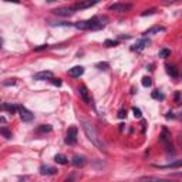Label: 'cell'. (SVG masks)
Segmentation results:
<instances>
[{
    "label": "cell",
    "instance_id": "obj_12",
    "mask_svg": "<svg viewBox=\"0 0 182 182\" xmlns=\"http://www.w3.org/2000/svg\"><path fill=\"white\" fill-rule=\"evenodd\" d=\"M98 3V0H87V2H83V3H78V4H76V6H73L74 7V10H84V9H88V7H91V6H94V4H97Z\"/></svg>",
    "mask_w": 182,
    "mask_h": 182
},
{
    "label": "cell",
    "instance_id": "obj_29",
    "mask_svg": "<svg viewBox=\"0 0 182 182\" xmlns=\"http://www.w3.org/2000/svg\"><path fill=\"white\" fill-rule=\"evenodd\" d=\"M157 12L155 9H150V10H145V12L141 13V16H150V14H154V13Z\"/></svg>",
    "mask_w": 182,
    "mask_h": 182
},
{
    "label": "cell",
    "instance_id": "obj_39",
    "mask_svg": "<svg viewBox=\"0 0 182 182\" xmlns=\"http://www.w3.org/2000/svg\"><path fill=\"white\" fill-rule=\"evenodd\" d=\"M98 2H100V0H98Z\"/></svg>",
    "mask_w": 182,
    "mask_h": 182
},
{
    "label": "cell",
    "instance_id": "obj_7",
    "mask_svg": "<svg viewBox=\"0 0 182 182\" xmlns=\"http://www.w3.org/2000/svg\"><path fill=\"white\" fill-rule=\"evenodd\" d=\"M132 4L130 3H115V4H111L108 7L110 10H114V12H120V13H124V12H128V10H131Z\"/></svg>",
    "mask_w": 182,
    "mask_h": 182
},
{
    "label": "cell",
    "instance_id": "obj_13",
    "mask_svg": "<svg viewBox=\"0 0 182 182\" xmlns=\"http://www.w3.org/2000/svg\"><path fill=\"white\" fill-rule=\"evenodd\" d=\"M83 73H84V67H81V66H76V67H73V68L68 70V76L74 77V78L83 76Z\"/></svg>",
    "mask_w": 182,
    "mask_h": 182
},
{
    "label": "cell",
    "instance_id": "obj_22",
    "mask_svg": "<svg viewBox=\"0 0 182 182\" xmlns=\"http://www.w3.org/2000/svg\"><path fill=\"white\" fill-rule=\"evenodd\" d=\"M141 83H142V86H144V87H147V88L152 86V80H151V77H144Z\"/></svg>",
    "mask_w": 182,
    "mask_h": 182
},
{
    "label": "cell",
    "instance_id": "obj_21",
    "mask_svg": "<svg viewBox=\"0 0 182 182\" xmlns=\"http://www.w3.org/2000/svg\"><path fill=\"white\" fill-rule=\"evenodd\" d=\"M53 128H51V125L46 124V125H40V127L37 128V132H50Z\"/></svg>",
    "mask_w": 182,
    "mask_h": 182
},
{
    "label": "cell",
    "instance_id": "obj_25",
    "mask_svg": "<svg viewBox=\"0 0 182 182\" xmlns=\"http://www.w3.org/2000/svg\"><path fill=\"white\" fill-rule=\"evenodd\" d=\"M0 132H2V134H3L6 138H9V140L12 138V132H10L7 128H0Z\"/></svg>",
    "mask_w": 182,
    "mask_h": 182
},
{
    "label": "cell",
    "instance_id": "obj_6",
    "mask_svg": "<svg viewBox=\"0 0 182 182\" xmlns=\"http://www.w3.org/2000/svg\"><path fill=\"white\" fill-rule=\"evenodd\" d=\"M53 13H54L56 16H61V17H70L73 16L74 13H76V10H74V7H60V9H54L53 10Z\"/></svg>",
    "mask_w": 182,
    "mask_h": 182
},
{
    "label": "cell",
    "instance_id": "obj_2",
    "mask_svg": "<svg viewBox=\"0 0 182 182\" xmlns=\"http://www.w3.org/2000/svg\"><path fill=\"white\" fill-rule=\"evenodd\" d=\"M102 22H107V17H98V16H94L91 17L90 20H84V22H78V23H74V27L78 30H100L104 27L106 23Z\"/></svg>",
    "mask_w": 182,
    "mask_h": 182
},
{
    "label": "cell",
    "instance_id": "obj_23",
    "mask_svg": "<svg viewBox=\"0 0 182 182\" xmlns=\"http://www.w3.org/2000/svg\"><path fill=\"white\" fill-rule=\"evenodd\" d=\"M151 96H152V98H155V100H164L165 98V96H164L162 93H160V91H154Z\"/></svg>",
    "mask_w": 182,
    "mask_h": 182
},
{
    "label": "cell",
    "instance_id": "obj_8",
    "mask_svg": "<svg viewBox=\"0 0 182 182\" xmlns=\"http://www.w3.org/2000/svg\"><path fill=\"white\" fill-rule=\"evenodd\" d=\"M78 96L83 98V101L86 102V104H91V96H90V91L86 86L78 87Z\"/></svg>",
    "mask_w": 182,
    "mask_h": 182
},
{
    "label": "cell",
    "instance_id": "obj_32",
    "mask_svg": "<svg viewBox=\"0 0 182 182\" xmlns=\"http://www.w3.org/2000/svg\"><path fill=\"white\" fill-rule=\"evenodd\" d=\"M46 48H48V44H42V46H38V47L34 48V51H42V50H46Z\"/></svg>",
    "mask_w": 182,
    "mask_h": 182
},
{
    "label": "cell",
    "instance_id": "obj_19",
    "mask_svg": "<svg viewBox=\"0 0 182 182\" xmlns=\"http://www.w3.org/2000/svg\"><path fill=\"white\" fill-rule=\"evenodd\" d=\"M182 165L181 161H175L174 164H170V165H155V168H160V170H165V168H179Z\"/></svg>",
    "mask_w": 182,
    "mask_h": 182
},
{
    "label": "cell",
    "instance_id": "obj_26",
    "mask_svg": "<svg viewBox=\"0 0 182 182\" xmlns=\"http://www.w3.org/2000/svg\"><path fill=\"white\" fill-rule=\"evenodd\" d=\"M132 112H134V117H135V118H141V117H142V112H141V110L137 108V107H134V108H132Z\"/></svg>",
    "mask_w": 182,
    "mask_h": 182
},
{
    "label": "cell",
    "instance_id": "obj_4",
    "mask_svg": "<svg viewBox=\"0 0 182 182\" xmlns=\"http://www.w3.org/2000/svg\"><path fill=\"white\" fill-rule=\"evenodd\" d=\"M161 142H162L164 145H165L166 147V151H168V152H175V151L172 150V144H171V134L170 132H168V130H166V128H164L162 130V135H161Z\"/></svg>",
    "mask_w": 182,
    "mask_h": 182
},
{
    "label": "cell",
    "instance_id": "obj_16",
    "mask_svg": "<svg viewBox=\"0 0 182 182\" xmlns=\"http://www.w3.org/2000/svg\"><path fill=\"white\" fill-rule=\"evenodd\" d=\"M54 161L57 164H60V165H67L68 164V158L64 155V154H57L54 157Z\"/></svg>",
    "mask_w": 182,
    "mask_h": 182
},
{
    "label": "cell",
    "instance_id": "obj_11",
    "mask_svg": "<svg viewBox=\"0 0 182 182\" xmlns=\"http://www.w3.org/2000/svg\"><path fill=\"white\" fill-rule=\"evenodd\" d=\"M71 162H73L74 166H77V168H81V166H84L87 164V158L84 157V155H74L73 160H71Z\"/></svg>",
    "mask_w": 182,
    "mask_h": 182
},
{
    "label": "cell",
    "instance_id": "obj_15",
    "mask_svg": "<svg viewBox=\"0 0 182 182\" xmlns=\"http://www.w3.org/2000/svg\"><path fill=\"white\" fill-rule=\"evenodd\" d=\"M0 110H2V111H7L9 114H14V112L17 111V106H12L9 102H3V104L0 106Z\"/></svg>",
    "mask_w": 182,
    "mask_h": 182
},
{
    "label": "cell",
    "instance_id": "obj_3",
    "mask_svg": "<svg viewBox=\"0 0 182 182\" xmlns=\"http://www.w3.org/2000/svg\"><path fill=\"white\" fill-rule=\"evenodd\" d=\"M17 111H19L20 118H22L23 122H30L34 118V114H33L32 111H29L27 108H24L23 106H17Z\"/></svg>",
    "mask_w": 182,
    "mask_h": 182
},
{
    "label": "cell",
    "instance_id": "obj_24",
    "mask_svg": "<svg viewBox=\"0 0 182 182\" xmlns=\"http://www.w3.org/2000/svg\"><path fill=\"white\" fill-rule=\"evenodd\" d=\"M104 46H107V47H115V46H118V42H114V40H106V42H104Z\"/></svg>",
    "mask_w": 182,
    "mask_h": 182
},
{
    "label": "cell",
    "instance_id": "obj_10",
    "mask_svg": "<svg viewBox=\"0 0 182 182\" xmlns=\"http://www.w3.org/2000/svg\"><path fill=\"white\" fill-rule=\"evenodd\" d=\"M33 78L37 81H44V80H50V78H53V73L51 71H40V73L34 74L33 76Z\"/></svg>",
    "mask_w": 182,
    "mask_h": 182
},
{
    "label": "cell",
    "instance_id": "obj_20",
    "mask_svg": "<svg viewBox=\"0 0 182 182\" xmlns=\"http://www.w3.org/2000/svg\"><path fill=\"white\" fill-rule=\"evenodd\" d=\"M158 56H160L161 58H166V57H170V56H171V50H170V48H162V50H160Z\"/></svg>",
    "mask_w": 182,
    "mask_h": 182
},
{
    "label": "cell",
    "instance_id": "obj_17",
    "mask_svg": "<svg viewBox=\"0 0 182 182\" xmlns=\"http://www.w3.org/2000/svg\"><path fill=\"white\" fill-rule=\"evenodd\" d=\"M160 32H165V27H162V26H154V27L148 29L147 32L144 33V36H148V34H155V33H160Z\"/></svg>",
    "mask_w": 182,
    "mask_h": 182
},
{
    "label": "cell",
    "instance_id": "obj_31",
    "mask_svg": "<svg viewBox=\"0 0 182 182\" xmlns=\"http://www.w3.org/2000/svg\"><path fill=\"white\" fill-rule=\"evenodd\" d=\"M141 179H148V181H162L161 178H155V176H142Z\"/></svg>",
    "mask_w": 182,
    "mask_h": 182
},
{
    "label": "cell",
    "instance_id": "obj_34",
    "mask_svg": "<svg viewBox=\"0 0 182 182\" xmlns=\"http://www.w3.org/2000/svg\"><path fill=\"white\" fill-rule=\"evenodd\" d=\"M165 117H166L168 120H170V118H175V115H174V112H172V111H168V112H166Z\"/></svg>",
    "mask_w": 182,
    "mask_h": 182
},
{
    "label": "cell",
    "instance_id": "obj_5",
    "mask_svg": "<svg viewBox=\"0 0 182 182\" xmlns=\"http://www.w3.org/2000/svg\"><path fill=\"white\" fill-rule=\"evenodd\" d=\"M77 128L76 127H70L66 135V144L67 145H76L77 144Z\"/></svg>",
    "mask_w": 182,
    "mask_h": 182
},
{
    "label": "cell",
    "instance_id": "obj_9",
    "mask_svg": "<svg viewBox=\"0 0 182 182\" xmlns=\"http://www.w3.org/2000/svg\"><path fill=\"white\" fill-rule=\"evenodd\" d=\"M150 43H151L150 40L144 37V38H141V40H138V42L131 47V50L132 51H138V53H140V51H142L145 47H147V46H150Z\"/></svg>",
    "mask_w": 182,
    "mask_h": 182
},
{
    "label": "cell",
    "instance_id": "obj_33",
    "mask_svg": "<svg viewBox=\"0 0 182 182\" xmlns=\"http://www.w3.org/2000/svg\"><path fill=\"white\" fill-rule=\"evenodd\" d=\"M175 102L176 104H181V94H179V91L175 93Z\"/></svg>",
    "mask_w": 182,
    "mask_h": 182
},
{
    "label": "cell",
    "instance_id": "obj_27",
    "mask_svg": "<svg viewBox=\"0 0 182 182\" xmlns=\"http://www.w3.org/2000/svg\"><path fill=\"white\" fill-rule=\"evenodd\" d=\"M96 66L100 68V70H108V67H110L108 63H97Z\"/></svg>",
    "mask_w": 182,
    "mask_h": 182
},
{
    "label": "cell",
    "instance_id": "obj_35",
    "mask_svg": "<svg viewBox=\"0 0 182 182\" xmlns=\"http://www.w3.org/2000/svg\"><path fill=\"white\" fill-rule=\"evenodd\" d=\"M176 2H179V0H164L162 3L164 4H171V3H176Z\"/></svg>",
    "mask_w": 182,
    "mask_h": 182
},
{
    "label": "cell",
    "instance_id": "obj_36",
    "mask_svg": "<svg viewBox=\"0 0 182 182\" xmlns=\"http://www.w3.org/2000/svg\"><path fill=\"white\" fill-rule=\"evenodd\" d=\"M6 2H13V3H19V0H6Z\"/></svg>",
    "mask_w": 182,
    "mask_h": 182
},
{
    "label": "cell",
    "instance_id": "obj_18",
    "mask_svg": "<svg viewBox=\"0 0 182 182\" xmlns=\"http://www.w3.org/2000/svg\"><path fill=\"white\" fill-rule=\"evenodd\" d=\"M166 73L170 74L171 77L174 78H178V68L175 66H170V64H166Z\"/></svg>",
    "mask_w": 182,
    "mask_h": 182
},
{
    "label": "cell",
    "instance_id": "obj_38",
    "mask_svg": "<svg viewBox=\"0 0 182 182\" xmlns=\"http://www.w3.org/2000/svg\"><path fill=\"white\" fill-rule=\"evenodd\" d=\"M47 2H50V3H51V2H56V0H47Z\"/></svg>",
    "mask_w": 182,
    "mask_h": 182
},
{
    "label": "cell",
    "instance_id": "obj_1",
    "mask_svg": "<svg viewBox=\"0 0 182 182\" xmlns=\"http://www.w3.org/2000/svg\"><path fill=\"white\" fill-rule=\"evenodd\" d=\"M80 122H81L83 131L86 132L87 138H88V140L91 141V142H93V144L96 145V147L98 148L100 151H102V152H107V145H106V142H104L102 137L100 135V132L97 131V128L94 127L93 124H91V121H88V120H86V118H83V117H81Z\"/></svg>",
    "mask_w": 182,
    "mask_h": 182
},
{
    "label": "cell",
    "instance_id": "obj_37",
    "mask_svg": "<svg viewBox=\"0 0 182 182\" xmlns=\"http://www.w3.org/2000/svg\"><path fill=\"white\" fill-rule=\"evenodd\" d=\"M2 46H3V38L0 37V48H2Z\"/></svg>",
    "mask_w": 182,
    "mask_h": 182
},
{
    "label": "cell",
    "instance_id": "obj_14",
    "mask_svg": "<svg viewBox=\"0 0 182 182\" xmlns=\"http://www.w3.org/2000/svg\"><path fill=\"white\" fill-rule=\"evenodd\" d=\"M40 174L42 175H56L57 170L53 168V166H48V165H42L40 166Z\"/></svg>",
    "mask_w": 182,
    "mask_h": 182
},
{
    "label": "cell",
    "instance_id": "obj_30",
    "mask_svg": "<svg viewBox=\"0 0 182 182\" xmlns=\"http://www.w3.org/2000/svg\"><path fill=\"white\" fill-rule=\"evenodd\" d=\"M125 117H127V110L121 108L118 111V118H125Z\"/></svg>",
    "mask_w": 182,
    "mask_h": 182
},
{
    "label": "cell",
    "instance_id": "obj_28",
    "mask_svg": "<svg viewBox=\"0 0 182 182\" xmlns=\"http://www.w3.org/2000/svg\"><path fill=\"white\" fill-rule=\"evenodd\" d=\"M50 81L54 84V86H57V87H61V84H63L60 78H54V77H53V78H50Z\"/></svg>",
    "mask_w": 182,
    "mask_h": 182
}]
</instances>
